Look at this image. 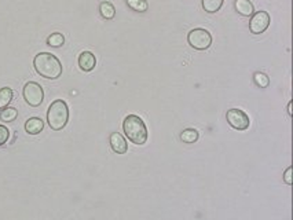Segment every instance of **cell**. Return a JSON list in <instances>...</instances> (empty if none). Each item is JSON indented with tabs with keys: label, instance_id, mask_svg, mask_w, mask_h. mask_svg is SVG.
Listing matches in <instances>:
<instances>
[{
	"label": "cell",
	"instance_id": "1",
	"mask_svg": "<svg viewBox=\"0 0 293 220\" xmlns=\"http://www.w3.org/2000/svg\"><path fill=\"white\" fill-rule=\"evenodd\" d=\"M34 70L44 78L56 80L62 74L61 60L50 52H39L34 60Z\"/></svg>",
	"mask_w": 293,
	"mask_h": 220
},
{
	"label": "cell",
	"instance_id": "2",
	"mask_svg": "<svg viewBox=\"0 0 293 220\" xmlns=\"http://www.w3.org/2000/svg\"><path fill=\"white\" fill-rule=\"evenodd\" d=\"M122 130H124V134L128 138V140L132 142L134 144L142 146L148 142V138H149L148 128H146L144 121L139 116H127L122 121Z\"/></svg>",
	"mask_w": 293,
	"mask_h": 220
},
{
	"label": "cell",
	"instance_id": "3",
	"mask_svg": "<svg viewBox=\"0 0 293 220\" xmlns=\"http://www.w3.org/2000/svg\"><path fill=\"white\" fill-rule=\"evenodd\" d=\"M68 121H69V108L66 102L62 99H56L47 110V122L51 130L61 131L66 126Z\"/></svg>",
	"mask_w": 293,
	"mask_h": 220
},
{
	"label": "cell",
	"instance_id": "4",
	"mask_svg": "<svg viewBox=\"0 0 293 220\" xmlns=\"http://www.w3.org/2000/svg\"><path fill=\"white\" fill-rule=\"evenodd\" d=\"M188 42L194 50L205 51L212 46V34L206 29L196 28V29L188 32Z\"/></svg>",
	"mask_w": 293,
	"mask_h": 220
},
{
	"label": "cell",
	"instance_id": "5",
	"mask_svg": "<svg viewBox=\"0 0 293 220\" xmlns=\"http://www.w3.org/2000/svg\"><path fill=\"white\" fill-rule=\"evenodd\" d=\"M22 95L25 102L32 108H38L44 100V91H43V87L40 86L39 82H26L22 90Z\"/></svg>",
	"mask_w": 293,
	"mask_h": 220
},
{
	"label": "cell",
	"instance_id": "6",
	"mask_svg": "<svg viewBox=\"0 0 293 220\" xmlns=\"http://www.w3.org/2000/svg\"><path fill=\"white\" fill-rule=\"evenodd\" d=\"M226 118L228 126H232L237 131H246L250 126V120H249L248 114L241 109L227 110Z\"/></svg>",
	"mask_w": 293,
	"mask_h": 220
},
{
	"label": "cell",
	"instance_id": "7",
	"mask_svg": "<svg viewBox=\"0 0 293 220\" xmlns=\"http://www.w3.org/2000/svg\"><path fill=\"white\" fill-rule=\"evenodd\" d=\"M270 26V14L267 11H256L250 16L249 30L254 34H260L266 32V29Z\"/></svg>",
	"mask_w": 293,
	"mask_h": 220
},
{
	"label": "cell",
	"instance_id": "8",
	"mask_svg": "<svg viewBox=\"0 0 293 220\" xmlns=\"http://www.w3.org/2000/svg\"><path fill=\"white\" fill-rule=\"evenodd\" d=\"M112 150L117 154H126L128 152V143L120 132H113L109 138Z\"/></svg>",
	"mask_w": 293,
	"mask_h": 220
},
{
	"label": "cell",
	"instance_id": "9",
	"mask_svg": "<svg viewBox=\"0 0 293 220\" xmlns=\"http://www.w3.org/2000/svg\"><path fill=\"white\" fill-rule=\"evenodd\" d=\"M95 65H96V58L91 51H83L78 55V66L83 72L94 70Z\"/></svg>",
	"mask_w": 293,
	"mask_h": 220
},
{
	"label": "cell",
	"instance_id": "10",
	"mask_svg": "<svg viewBox=\"0 0 293 220\" xmlns=\"http://www.w3.org/2000/svg\"><path fill=\"white\" fill-rule=\"evenodd\" d=\"M43 128H44V122L39 117H30L25 122V131L28 132L29 135H38L43 131Z\"/></svg>",
	"mask_w": 293,
	"mask_h": 220
},
{
	"label": "cell",
	"instance_id": "11",
	"mask_svg": "<svg viewBox=\"0 0 293 220\" xmlns=\"http://www.w3.org/2000/svg\"><path fill=\"white\" fill-rule=\"evenodd\" d=\"M234 7L240 16H252L254 12V4L249 2V0H236L234 3Z\"/></svg>",
	"mask_w": 293,
	"mask_h": 220
},
{
	"label": "cell",
	"instance_id": "12",
	"mask_svg": "<svg viewBox=\"0 0 293 220\" xmlns=\"http://www.w3.org/2000/svg\"><path fill=\"white\" fill-rule=\"evenodd\" d=\"M100 12L105 20H113L116 16V8L110 2H102L100 4Z\"/></svg>",
	"mask_w": 293,
	"mask_h": 220
},
{
	"label": "cell",
	"instance_id": "13",
	"mask_svg": "<svg viewBox=\"0 0 293 220\" xmlns=\"http://www.w3.org/2000/svg\"><path fill=\"white\" fill-rule=\"evenodd\" d=\"M12 96H14V92H12V88H0V110H3L10 104V102L12 100Z\"/></svg>",
	"mask_w": 293,
	"mask_h": 220
},
{
	"label": "cell",
	"instance_id": "14",
	"mask_svg": "<svg viewBox=\"0 0 293 220\" xmlns=\"http://www.w3.org/2000/svg\"><path fill=\"white\" fill-rule=\"evenodd\" d=\"M224 0H202V8L208 14H215L220 10Z\"/></svg>",
	"mask_w": 293,
	"mask_h": 220
},
{
	"label": "cell",
	"instance_id": "15",
	"mask_svg": "<svg viewBox=\"0 0 293 220\" xmlns=\"http://www.w3.org/2000/svg\"><path fill=\"white\" fill-rule=\"evenodd\" d=\"M200 134L197 130L194 128H188V130H183L182 134H180V139H182L184 143H194L198 140Z\"/></svg>",
	"mask_w": 293,
	"mask_h": 220
},
{
	"label": "cell",
	"instance_id": "16",
	"mask_svg": "<svg viewBox=\"0 0 293 220\" xmlns=\"http://www.w3.org/2000/svg\"><path fill=\"white\" fill-rule=\"evenodd\" d=\"M18 117V110L16 108H4L0 112V120L4 122H12Z\"/></svg>",
	"mask_w": 293,
	"mask_h": 220
},
{
	"label": "cell",
	"instance_id": "17",
	"mask_svg": "<svg viewBox=\"0 0 293 220\" xmlns=\"http://www.w3.org/2000/svg\"><path fill=\"white\" fill-rule=\"evenodd\" d=\"M127 4L130 8H132L134 11H138V12H144L149 8L148 0H127Z\"/></svg>",
	"mask_w": 293,
	"mask_h": 220
},
{
	"label": "cell",
	"instance_id": "18",
	"mask_svg": "<svg viewBox=\"0 0 293 220\" xmlns=\"http://www.w3.org/2000/svg\"><path fill=\"white\" fill-rule=\"evenodd\" d=\"M65 43V38H64V34L62 33H51L48 38H47V44L50 46V47H54V48H58V47H61Z\"/></svg>",
	"mask_w": 293,
	"mask_h": 220
},
{
	"label": "cell",
	"instance_id": "19",
	"mask_svg": "<svg viewBox=\"0 0 293 220\" xmlns=\"http://www.w3.org/2000/svg\"><path fill=\"white\" fill-rule=\"evenodd\" d=\"M254 84L260 88H267L268 87V84H270V78L268 76L263 73V72H256L254 74Z\"/></svg>",
	"mask_w": 293,
	"mask_h": 220
},
{
	"label": "cell",
	"instance_id": "20",
	"mask_svg": "<svg viewBox=\"0 0 293 220\" xmlns=\"http://www.w3.org/2000/svg\"><path fill=\"white\" fill-rule=\"evenodd\" d=\"M8 138H10V131H8V128L0 124V146H3L4 143H7Z\"/></svg>",
	"mask_w": 293,
	"mask_h": 220
},
{
	"label": "cell",
	"instance_id": "21",
	"mask_svg": "<svg viewBox=\"0 0 293 220\" xmlns=\"http://www.w3.org/2000/svg\"><path fill=\"white\" fill-rule=\"evenodd\" d=\"M292 166H288L285 174H284V182L286 183L288 186H292L293 180H292Z\"/></svg>",
	"mask_w": 293,
	"mask_h": 220
},
{
	"label": "cell",
	"instance_id": "22",
	"mask_svg": "<svg viewBox=\"0 0 293 220\" xmlns=\"http://www.w3.org/2000/svg\"><path fill=\"white\" fill-rule=\"evenodd\" d=\"M288 114L290 116V117H292V114H293V112H292V100H290V102L288 104Z\"/></svg>",
	"mask_w": 293,
	"mask_h": 220
}]
</instances>
